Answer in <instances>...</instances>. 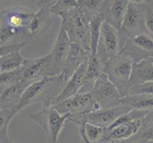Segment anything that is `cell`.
I'll use <instances>...</instances> for the list:
<instances>
[{
    "mask_svg": "<svg viewBox=\"0 0 153 143\" xmlns=\"http://www.w3.org/2000/svg\"><path fill=\"white\" fill-rule=\"evenodd\" d=\"M129 139L137 143H146L153 141V115H150V113L143 119L142 126L138 133Z\"/></svg>",
    "mask_w": 153,
    "mask_h": 143,
    "instance_id": "cb8c5ba5",
    "label": "cell"
},
{
    "mask_svg": "<svg viewBox=\"0 0 153 143\" xmlns=\"http://www.w3.org/2000/svg\"><path fill=\"white\" fill-rule=\"evenodd\" d=\"M103 14H99L91 20V56L97 55L98 44L101 36V28L104 23Z\"/></svg>",
    "mask_w": 153,
    "mask_h": 143,
    "instance_id": "484cf974",
    "label": "cell"
},
{
    "mask_svg": "<svg viewBox=\"0 0 153 143\" xmlns=\"http://www.w3.org/2000/svg\"><path fill=\"white\" fill-rule=\"evenodd\" d=\"M128 0H105L102 14L104 20L117 30H121L128 9Z\"/></svg>",
    "mask_w": 153,
    "mask_h": 143,
    "instance_id": "9a60e30c",
    "label": "cell"
},
{
    "mask_svg": "<svg viewBox=\"0 0 153 143\" xmlns=\"http://www.w3.org/2000/svg\"><path fill=\"white\" fill-rule=\"evenodd\" d=\"M21 81H22V76H21V73L19 69L14 70L13 72L0 73V88H1V90L12 85H14V84Z\"/></svg>",
    "mask_w": 153,
    "mask_h": 143,
    "instance_id": "f1b7e54d",
    "label": "cell"
},
{
    "mask_svg": "<svg viewBox=\"0 0 153 143\" xmlns=\"http://www.w3.org/2000/svg\"><path fill=\"white\" fill-rule=\"evenodd\" d=\"M120 31L126 38H132L137 35L146 34L145 28L144 0H129Z\"/></svg>",
    "mask_w": 153,
    "mask_h": 143,
    "instance_id": "ba28073f",
    "label": "cell"
},
{
    "mask_svg": "<svg viewBox=\"0 0 153 143\" xmlns=\"http://www.w3.org/2000/svg\"><path fill=\"white\" fill-rule=\"evenodd\" d=\"M150 115H153V111H152V112L150 113Z\"/></svg>",
    "mask_w": 153,
    "mask_h": 143,
    "instance_id": "74e56055",
    "label": "cell"
},
{
    "mask_svg": "<svg viewBox=\"0 0 153 143\" xmlns=\"http://www.w3.org/2000/svg\"><path fill=\"white\" fill-rule=\"evenodd\" d=\"M153 94V82L144 84L140 86H134L131 87L128 91V94Z\"/></svg>",
    "mask_w": 153,
    "mask_h": 143,
    "instance_id": "1f68e13d",
    "label": "cell"
},
{
    "mask_svg": "<svg viewBox=\"0 0 153 143\" xmlns=\"http://www.w3.org/2000/svg\"><path fill=\"white\" fill-rule=\"evenodd\" d=\"M55 1L51 0H40L38 1L39 10L34 14L30 26L28 27V33L30 40L34 41L43 36L52 26L53 19L51 17V8L53 6Z\"/></svg>",
    "mask_w": 153,
    "mask_h": 143,
    "instance_id": "7c38bea8",
    "label": "cell"
},
{
    "mask_svg": "<svg viewBox=\"0 0 153 143\" xmlns=\"http://www.w3.org/2000/svg\"><path fill=\"white\" fill-rule=\"evenodd\" d=\"M126 39L128 38L120 30L115 29L110 24L104 21L96 55L103 62L107 63L109 59L118 55L122 52Z\"/></svg>",
    "mask_w": 153,
    "mask_h": 143,
    "instance_id": "8992f818",
    "label": "cell"
},
{
    "mask_svg": "<svg viewBox=\"0 0 153 143\" xmlns=\"http://www.w3.org/2000/svg\"><path fill=\"white\" fill-rule=\"evenodd\" d=\"M79 6V1L77 0H57L51 8V14L59 15L60 13L67 12L68 10L77 8Z\"/></svg>",
    "mask_w": 153,
    "mask_h": 143,
    "instance_id": "4dcf8cb0",
    "label": "cell"
},
{
    "mask_svg": "<svg viewBox=\"0 0 153 143\" xmlns=\"http://www.w3.org/2000/svg\"><path fill=\"white\" fill-rule=\"evenodd\" d=\"M121 52L128 55L134 63L153 58V39L144 34L128 38Z\"/></svg>",
    "mask_w": 153,
    "mask_h": 143,
    "instance_id": "5bb4252c",
    "label": "cell"
},
{
    "mask_svg": "<svg viewBox=\"0 0 153 143\" xmlns=\"http://www.w3.org/2000/svg\"><path fill=\"white\" fill-rule=\"evenodd\" d=\"M146 33L153 39V0H144Z\"/></svg>",
    "mask_w": 153,
    "mask_h": 143,
    "instance_id": "f546056e",
    "label": "cell"
},
{
    "mask_svg": "<svg viewBox=\"0 0 153 143\" xmlns=\"http://www.w3.org/2000/svg\"><path fill=\"white\" fill-rule=\"evenodd\" d=\"M27 44L28 43H14V44L0 46V56L7 55L9 52H12L21 51Z\"/></svg>",
    "mask_w": 153,
    "mask_h": 143,
    "instance_id": "d6a6232c",
    "label": "cell"
},
{
    "mask_svg": "<svg viewBox=\"0 0 153 143\" xmlns=\"http://www.w3.org/2000/svg\"><path fill=\"white\" fill-rule=\"evenodd\" d=\"M71 42L65 30L60 27L54 44L50 52L51 55V68L50 76H60L64 72L65 64L68 52L71 50Z\"/></svg>",
    "mask_w": 153,
    "mask_h": 143,
    "instance_id": "8fae6325",
    "label": "cell"
},
{
    "mask_svg": "<svg viewBox=\"0 0 153 143\" xmlns=\"http://www.w3.org/2000/svg\"><path fill=\"white\" fill-rule=\"evenodd\" d=\"M25 59L21 55V51L12 52L0 56V73L17 70L24 64Z\"/></svg>",
    "mask_w": 153,
    "mask_h": 143,
    "instance_id": "603a6c76",
    "label": "cell"
},
{
    "mask_svg": "<svg viewBox=\"0 0 153 143\" xmlns=\"http://www.w3.org/2000/svg\"><path fill=\"white\" fill-rule=\"evenodd\" d=\"M79 9L86 16L91 20L103 12L105 0H78Z\"/></svg>",
    "mask_w": 153,
    "mask_h": 143,
    "instance_id": "d4e9b609",
    "label": "cell"
},
{
    "mask_svg": "<svg viewBox=\"0 0 153 143\" xmlns=\"http://www.w3.org/2000/svg\"><path fill=\"white\" fill-rule=\"evenodd\" d=\"M67 80L63 75L45 76L41 80L33 83L24 92L20 103L13 111V115L29 106L41 102L45 107H52L56 98L63 92Z\"/></svg>",
    "mask_w": 153,
    "mask_h": 143,
    "instance_id": "6da1fadb",
    "label": "cell"
},
{
    "mask_svg": "<svg viewBox=\"0 0 153 143\" xmlns=\"http://www.w3.org/2000/svg\"><path fill=\"white\" fill-rule=\"evenodd\" d=\"M105 63L103 62L97 55L91 56L87 69L85 83L79 94H89L91 92L98 78L105 73Z\"/></svg>",
    "mask_w": 153,
    "mask_h": 143,
    "instance_id": "ffe728a7",
    "label": "cell"
},
{
    "mask_svg": "<svg viewBox=\"0 0 153 143\" xmlns=\"http://www.w3.org/2000/svg\"><path fill=\"white\" fill-rule=\"evenodd\" d=\"M10 143H19V142H13V141H12V142H10Z\"/></svg>",
    "mask_w": 153,
    "mask_h": 143,
    "instance_id": "d590c367",
    "label": "cell"
},
{
    "mask_svg": "<svg viewBox=\"0 0 153 143\" xmlns=\"http://www.w3.org/2000/svg\"><path fill=\"white\" fill-rule=\"evenodd\" d=\"M153 82V62L151 59L134 63L130 78V88Z\"/></svg>",
    "mask_w": 153,
    "mask_h": 143,
    "instance_id": "44dd1931",
    "label": "cell"
},
{
    "mask_svg": "<svg viewBox=\"0 0 153 143\" xmlns=\"http://www.w3.org/2000/svg\"><path fill=\"white\" fill-rule=\"evenodd\" d=\"M78 131H79V135H80V139H81V143H91L89 141L87 136L85 135V130H84V126H80L78 127Z\"/></svg>",
    "mask_w": 153,
    "mask_h": 143,
    "instance_id": "836d02e7",
    "label": "cell"
},
{
    "mask_svg": "<svg viewBox=\"0 0 153 143\" xmlns=\"http://www.w3.org/2000/svg\"><path fill=\"white\" fill-rule=\"evenodd\" d=\"M113 143H137L135 141H132L131 139H128V140H123V141H117V142H113Z\"/></svg>",
    "mask_w": 153,
    "mask_h": 143,
    "instance_id": "e575fe53",
    "label": "cell"
},
{
    "mask_svg": "<svg viewBox=\"0 0 153 143\" xmlns=\"http://www.w3.org/2000/svg\"><path fill=\"white\" fill-rule=\"evenodd\" d=\"M99 110L112 109L121 105L122 94L105 73L98 78L91 92Z\"/></svg>",
    "mask_w": 153,
    "mask_h": 143,
    "instance_id": "52a82bcc",
    "label": "cell"
},
{
    "mask_svg": "<svg viewBox=\"0 0 153 143\" xmlns=\"http://www.w3.org/2000/svg\"><path fill=\"white\" fill-rule=\"evenodd\" d=\"M52 107H54L62 115H71V118H77L99 110L91 93L77 94L74 97L57 103Z\"/></svg>",
    "mask_w": 153,
    "mask_h": 143,
    "instance_id": "30bf717a",
    "label": "cell"
},
{
    "mask_svg": "<svg viewBox=\"0 0 153 143\" xmlns=\"http://www.w3.org/2000/svg\"><path fill=\"white\" fill-rule=\"evenodd\" d=\"M142 122H143V119H139L126 124L119 125L111 129H107V132L100 143H113L128 140L138 133L142 126Z\"/></svg>",
    "mask_w": 153,
    "mask_h": 143,
    "instance_id": "2e32d148",
    "label": "cell"
},
{
    "mask_svg": "<svg viewBox=\"0 0 153 143\" xmlns=\"http://www.w3.org/2000/svg\"><path fill=\"white\" fill-rule=\"evenodd\" d=\"M58 16L61 18V27L65 30L71 43L91 51V20L81 12L79 6Z\"/></svg>",
    "mask_w": 153,
    "mask_h": 143,
    "instance_id": "7a4b0ae2",
    "label": "cell"
},
{
    "mask_svg": "<svg viewBox=\"0 0 153 143\" xmlns=\"http://www.w3.org/2000/svg\"><path fill=\"white\" fill-rule=\"evenodd\" d=\"M13 116V111L0 109V143L13 141L9 136V124Z\"/></svg>",
    "mask_w": 153,
    "mask_h": 143,
    "instance_id": "4316f807",
    "label": "cell"
},
{
    "mask_svg": "<svg viewBox=\"0 0 153 143\" xmlns=\"http://www.w3.org/2000/svg\"><path fill=\"white\" fill-rule=\"evenodd\" d=\"M146 143H153V141H150V142H146Z\"/></svg>",
    "mask_w": 153,
    "mask_h": 143,
    "instance_id": "8d00e7d4",
    "label": "cell"
},
{
    "mask_svg": "<svg viewBox=\"0 0 153 143\" xmlns=\"http://www.w3.org/2000/svg\"><path fill=\"white\" fill-rule=\"evenodd\" d=\"M28 87V84L21 81L2 89L0 94V109L14 111L20 103L22 95Z\"/></svg>",
    "mask_w": 153,
    "mask_h": 143,
    "instance_id": "d6986e66",
    "label": "cell"
},
{
    "mask_svg": "<svg viewBox=\"0 0 153 143\" xmlns=\"http://www.w3.org/2000/svg\"><path fill=\"white\" fill-rule=\"evenodd\" d=\"M133 64L134 62L123 52L105 63V73L119 90L123 97L128 95Z\"/></svg>",
    "mask_w": 153,
    "mask_h": 143,
    "instance_id": "277c9868",
    "label": "cell"
},
{
    "mask_svg": "<svg viewBox=\"0 0 153 143\" xmlns=\"http://www.w3.org/2000/svg\"><path fill=\"white\" fill-rule=\"evenodd\" d=\"M81 126H84L85 135L87 136V139L91 143H100L103 139L105 132H107L105 128H102V127H98L89 123L83 124Z\"/></svg>",
    "mask_w": 153,
    "mask_h": 143,
    "instance_id": "83f0119b",
    "label": "cell"
},
{
    "mask_svg": "<svg viewBox=\"0 0 153 143\" xmlns=\"http://www.w3.org/2000/svg\"><path fill=\"white\" fill-rule=\"evenodd\" d=\"M70 118L71 115H62L54 107L45 106L38 113L30 115V120L38 124L45 132L47 143H59L60 134Z\"/></svg>",
    "mask_w": 153,
    "mask_h": 143,
    "instance_id": "3957f363",
    "label": "cell"
},
{
    "mask_svg": "<svg viewBox=\"0 0 153 143\" xmlns=\"http://www.w3.org/2000/svg\"><path fill=\"white\" fill-rule=\"evenodd\" d=\"M130 110L131 109L128 106L121 104L112 109L98 110L96 112L77 116V118H70L68 122L74 123L78 127H80L83 124L89 123L98 127H102V128L108 129L121 115L128 113Z\"/></svg>",
    "mask_w": 153,
    "mask_h": 143,
    "instance_id": "9c48e42d",
    "label": "cell"
},
{
    "mask_svg": "<svg viewBox=\"0 0 153 143\" xmlns=\"http://www.w3.org/2000/svg\"><path fill=\"white\" fill-rule=\"evenodd\" d=\"M121 104L126 105L130 109L142 111H153V94H128L122 98Z\"/></svg>",
    "mask_w": 153,
    "mask_h": 143,
    "instance_id": "7402d4cb",
    "label": "cell"
},
{
    "mask_svg": "<svg viewBox=\"0 0 153 143\" xmlns=\"http://www.w3.org/2000/svg\"><path fill=\"white\" fill-rule=\"evenodd\" d=\"M38 1H26L1 10V26L10 29L28 30L34 14L39 10Z\"/></svg>",
    "mask_w": 153,
    "mask_h": 143,
    "instance_id": "5b68a950",
    "label": "cell"
},
{
    "mask_svg": "<svg viewBox=\"0 0 153 143\" xmlns=\"http://www.w3.org/2000/svg\"><path fill=\"white\" fill-rule=\"evenodd\" d=\"M91 56V51L84 49L83 47H81L78 44L71 43V50L70 52H68V55L65 64L64 72L62 73L66 78L67 82L72 76L73 73L78 70L79 67L82 64H84L87 60H88Z\"/></svg>",
    "mask_w": 153,
    "mask_h": 143,
    "instance_id": "e0dca14e",
    "label": "cell"
},
{
    "mask_svg": "<svg viewBox=\"0 0 153 143\" xmlns=\"http://www.w3.org/2000/svg\"><path fill=\"white\" fill-rule=\"evenodd\" d=\"M50 54L37 58H26L24 64L19 68L22 81L30 86L45 76H50Z\"/></svg>",
    "mask_w": 153,
    "mask_h": 143,
    "instance_id": "4fadbf2b",
    "label": "cell"
},
{
    "mask_svg": "<svg viewBox=\"0 0 153 143\" xmlns=\"http://www.w3.org/2000/svg\"><path fill=\"white\" fill-rule=\"evenodd\" d=\"M151 61H152V62H153V58H151Z\"/></svg>",
    "mask_w": 153,
    "mask_h": 143,
    "instance_id": "f35d334b",
    "label": "cell"
},
{
    "mask_svg": "<svg viewBox=\"0 0 153 143\" xmlns=\"http://www.w3.org/2000/svg\"><path fill=\"white\" fill-rule=\"evenodd\" d=\"M88 60H87L84 64H82L80 67H79L78 70L73 73L72 76L70 79H68L64 90H63V92L60 94V95L56 98V100L54 101L53 106L57 103H60L62 101H64V100H66L68 98H71L72 97H74V95H76L77 94L80 93L81 89L84 86V83H85Z\"/></svg>",
    "mask_w": 153,
    "mask_h": 143,
    "instance_id": "ac0fdd59",
    "label": "cell"
}]
</instances>
